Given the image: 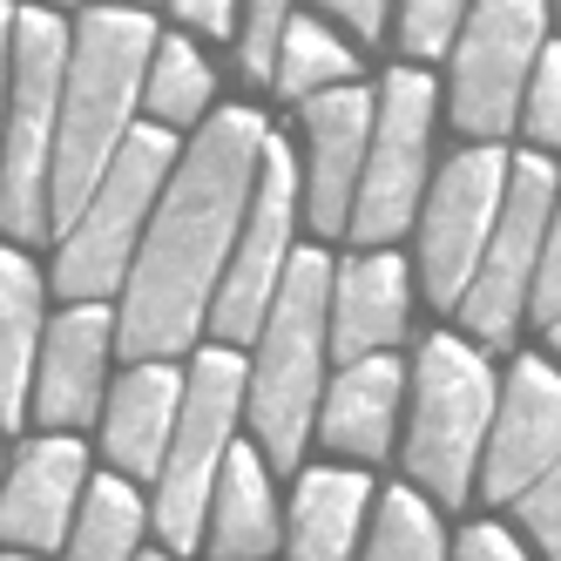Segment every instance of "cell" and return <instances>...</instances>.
<instances>
[{
  "label": "cell",
  "instance_id": "cell-13",
  "mask_svg": "<svg viewBox=\"0 0 561 561\" xmlns=\"http://www.w3.org/2000/svg\"><path fill=\"white\" fill-rule=\"evenodd\" d=\"M561 454V379L548 358H514L507 392H494L488 413V439H480L473 480L488 501H514L535 473H548Z\"/></svg>",
  "mask_w": 561,
  "mask_h": 561
},
{
  "label": "cell",
  "instance_id": "cell-33",
  "mask_svg": "<svg viewBox=\"0 0 561 561\" xmlns=\"http://www.w3.org/2000/svg\"><path fill=\"white\" fill-rule=\"evenodd\" d=\"M176 21L210 34V42H230L237 34V0H176Z\"/></svg>",
  "mask_w": 561,
  "mask_h": 561
},
{
  "label": "cell",
  "instance_id": "cell-28",
  "mask_svg": "<svg viewBox=\"0 0 561 561\" xmlns=\"http://www.w3.org/2000/svg\"><path fill=\"white\" fill-rule=\"evenodd\" d=\"M520 95H528V115H514V123L528 129L541 149H548V142H561V55H554V48H541V55H535L528 89H520Z\"/></svg>",
  "mask_w": 561,
  "mask_h": 561
},
{
  "label": "cell",
  "instance_id": "cell-31",
  "mask_svg": "<svg viewBox=\"0 0 561 561\" xmlns=\"http://www.w3.org/2000/svg\"><path fill=\"white\" fill-rule=\"evenodd\" d=\"M535 318V325L554 339V325H561V237L548 230V244H541V257H535V277H528V305H520Z\"/></svg>",
  "mask_w": 561,
  "mask_h": 561
},
{
  "label": "cell",
  "instance_id": "cell-2",
  "mask_svg": "<svg viewBox=\"0 0 561 561\" xmlns=\"http://www.w3.org/2000/svg\"><path fill=\"white\" fill-rule=\"evenodd\" d=\"M156 48V27L142 8H89L68 34L61 68V115H55V156H48V230L82 210V196L123 149L129 115L142 102V68Z\"/></svg>",
  "mask_w": 561,
  "mask_h": 561
},
{
  "label": "cell",
  "instance_id": "cell-15",
  "mask_svg": "<svg viewBox=\"0 0 561 561\" xmlns=\"http://www.w3.org/2000/svg\"><path fill=\"white\" fill-rule=\"evenodd\" d=\"M305 136H311V170L298 176V204L318 237H345L358 163H366V136H373V95L358 82L305 95Z\"/></svg>",
  "mask_w": 561,
  "mask_h": 561
},
{
  "label": "cell",
  "instance_id": "cell-26",
  "mask_svg": "<svg viewBox=\"0 0 561 561\" xmlns=\"http://www.w3.org/2000/svg\"><path fill=\"white\" fill-rule=\"evenodd\" d=\"M379 561H439L447 554V535H439V514L413 494V488H392L379 501V520H373V548Z\"/></svg>",
  "mask_w": 561,
  "mask_h": 561
},
{
  "label": "cell",
  "instance_id": "cell-22",
  "mask_svg": "<svg viewBox=\"0 0 561 561\" xmlns=\"http://www.w3.org/2000/svg\"><path fill=\"white\" fill-rule=\"evenodd\" d=\"M366 494L373 480L352 473V467H311L298 480V501H291V548L298 561H339L358 548V520H366Z\"/></svg>",
  "mask_w": 561,
  "mask_h": 561
},
{
  "label": "cell",
  "instance_id": "cell-19",
  "mask_svg": "<svg viewBox=\"0 0 561 561\" xmlns=\"http://www.w3.org/2000/svg\"><path fill=\"white\" fill-rule=\"evenodd\" d=\"M399 373L392 352H366V358H345V373L332 392H318V413L311 426L325 433V447L352 454V460H386L392 447V420H399Z\"/></svg>",
  "mask_w": 561,
  "mask_h": 561
},
{
  "label": "cell",
  "instance_id": "cell-23",
  "mask_svg": "<svg viewBox=\"0 0 561 561\" xmlns=\"http://www.w3.org/2000/svg\"><path fill=\"white\" fill-rule=\"evenodd\" d=\"M142 528H149V507L129 488V473L82 480V514L68 520V554H82V561H123V554L142 548Z\"/></svg>",
  "mask_w": 561,
  "mask_h": 561
},
{
  "label": "cell",
  "instance_id": "cell-8",
  "mask_svg": "<svg viewBox=\"0 0 561 561\" xmlns=\"http://www.w3.org/2000/svg\"><path fill=\"white\" fill-rule=\"evenodd\" d=\"M554 217V163L548 156H507V183H501V210H494V230L480 244V264L460 291V318L480 345H507L514 325H520V305H528V277H535V257L548 244V224Z\"/></svg>",
  "mask_w": 561,
  "mask_h": 561
},
{
  "label": "cell",
  "instance_id": "cell-36",
  "mask_svg": "<svg viewBox=\"0 0 561 561\" xmlns=\"http://www.w3.org/2000/svg\"><path fill=\"white\" fill-rule=\"evenodd\" d=\"M108 8H149V0H108Z\"/></svg>",
  "mask_w": 561,
  "mask_h": 561
},
{
  "label": "cell",
  "instance_id": "cell-12",
  "mask_svg": "<svg viewBox=\"0 0 561 561\" xmlns=\"http://www.w3.org/2000/svg\"><path fill=\"white\" fill-rule=\"evenodd\" d=\"M501 183H507V149L501 142H480L467 156H454L439 170L433 190H420V277H426V298L439 311H454L467 277L480 264V244L494 230V210H501Z\"/></svg>",
  "mask_w": 561,
  "mask_h": 561
},
{
  "label": "cell",
  "instance_id": "cell-24",
  "mask_svg": "<svg viewBox=\"0 0 561 561\" xmlns=\"http://www.w3.org/2000/svg\"><path fill=\"white\" fill-rule=\"evenodd\" d=\"M352 75H358V61H352V48L339 42L325 21L298 14V21L277 27V48H271V82H277V95L305 102V95H318V89L352 82Z\"/></svg>",
  "mask_w": 561,
  "mask_h": 561
},
{
  "label": "cell",
  "instance_id": "cell-27",
  "mask_svg": "<svg viewBox=\"0 0 561 561\" xmlns=\"http://www.w3.org/2000/svg\"><path fill=\"white\" fill-rule=\"evenodd\" d=\"M460 14H467V0H407V8H399V42H407V55H447L454 34H460Z\"/></svg>",
  "mask_w": 561,
  "mask_h": 561
},
{
  "label": "cell",
  "instance_id": "cell-16",
  "mask_svg": "<svg viewBox=\"0 0 561 561\" xmlns=\"http://www.w3.org/2000/svg\"><path fill=\"white\" fill-rule=\"evenodd\" d=\"M82 480H89L82 439H68V426H48V439H34L14 460V473L0 480V548H27V554L61 548Z\"/></svg>",
  "mask_w": 561,
  "mask_h": 561
},
{
  "label": "cell",
  "instance_id": "cell-10",
  "mask_svg": "<svg viewBox=\"0 0 561 561\" xmlns=\"http://www.w3.org/2000/svg\"><path fill=\"white\" fill-rule=\"evenodd\" d=\"M548 48V0H473L454 48V123L480 142H501L520 115L528 68Z\"/></svg>",
  "mask_w": 561,
  "mask_h": 561
},
{
  "label": "cell",
  "instance_id": "cell-17",
  "mask_svg": "<svg viewBox=\"0 0 561 561\" xmlns=\"http://www.w3.org/2000/svg\"><path fill=\"white\" fill-rule=\"evenodd\" d=\"M407 311H413V271L407 257L392 251H366L352 257L345 271H332V291H325V345L345 358H366V352H392L399 332H407Z\"/></svg>",
  "mask_w": 561,
  "mask_h": 561
},
{
  "label": "cell",
  "instance_id": "cell-29",
  "mask_svg": "<svg viewBox=\"0 0 561 561\" xmlns=\"http://www.w3.org/2000/svg\"><path fill=\"white\" fill-rule=\"evenodd\" d=\"M514 514H520V528L535 535L541 554H561V473H554V467L535 473L528 488L514 494Z\"/></svg>",
  "mask_w": 561,
  "mask_h": 561
},
{
  "label": "cell",
  "instance_id": "cell-37",
  "mask_svg": "<svg viewBox=\"0 0 561 561\" xmlns=\"http://www.w3.org/2000/svg\"><path fill=\"white\" fill-rule=\"evenodd\" d=\"M48 8H68V0H48Z\"/></svg>",
  "mask_w": 561,
  "mask_h": 561
},
{
  "label": "cell",
  "instance_id": "cell-9",
  "mask_svg": "<svg viewBox=\"0 0 561 561\" xmlns=\"http://www.w3.org/2000/svg\"><path fill=\"white\" fill-rule=\"evenodd\" d=\"M426 149H433V82L420 68H392L386 89L373 95V136L345 217L358 244H392L399 230H413L426 190Z\"/></svg>",
  "mask_w": 561,
  "mask_h": 561
},
{
  "label": "cell",
  "instance_id": "cell-30",
  "mask_svg": "<svg viewBox=\"0 0 561 561\" xmlns=\"http://www.w3.org/2000/svg\"><path fill=\"white\" fill-rule=\"evenodd\" d=\"M291 21V0H244V75L251 82H271V48H277V27Z\"/></svg>",
  "mask_w": 561,
  "mask_h": 561
},
{
  "label": "cell",
  "instance_id": "cell-5",
  "mask_svg": "<svg viewBox=\"0 0 561 561\" xmlns=\"http://www.w3.org/2000/svg\"><path fill=\"white\" fill-rule=\"evenodd\" d=\"M176 163V129L163 123H129L123 149L108 156V170L82 196V210L61 230V257H55V291L61 298H108L123 285V271L136 257V237L163 196V176Z\"/></svg>",
  "mask_w": 561,
  "mask_h": 561
},
{
  "label": "cell",
  "instance_id": "cell-20",
  "mask_svg": "<svg viewBox=\"0 0 561 561\" xmlns=\"http://www.w3.org/2000/svg\"><path fill=\"white\" fill-rule=\"evenodd\" d=\"M204 541H210V554H224V561L277 554V501H271V473H264V454L244 447V439H230V447H224L217 488H210V507H204Z\"/></svg>",
  "mask_w": 561,
  "mask_h": 561
},
{
  "label": "cell",
  "instance_id": "cell-25",
  "mask_svg": "<svg viewBox=\"0 0 561 561\" xmlns=\"http://www.w3.org/2000/svg\"><path fill=\"white\" fill-rule=\"evenodd\" d=\"M210 89H217V82H210V61L196 55L183 34H170V42H156V48H149V68H142V108H149L163 129L204 123Z\"/></svg>",
  "mask_w": 561,
  "mask_h": 561
},
{
  "label": "cell",
  "instance_id": "cell-35",
  "mask_svg": "<svg viewBox=\"0 0 561 561\" xmlns=\"http://www.w3.org/2000/svg\"><path fill=\"white\" fill-rule=\"evenodd\" d=\"M8 55H14V14L0 8V115H8Z\"/></svg>",
  "mask_w": 561,
  "mask_h": 561
},
{
  "label": "cell",
  "instance_id": "cell-1",
  "mask_svg": "<svg viewBox=\"0 0 561 561\" xmlns=\"http://www.w3.org/2000/svg\"><path fill=\"white\" fill-rule=\"evenodd\" d=\"M264 115L224 108L210 115L183 163H170L163 196L136 237V257L123 271V311H115V345L129 358H176L204 332L210 291L224 277V257L244 224L257 156H264Z\"/></svg>",
  "mask_w": 561,
  "mask_h": 561
},
{
  "label": "cell",
  "instance_id": "cell-7",
  "mask_svg": "<svg viewBox=\"0 0 561 561\" xmlns=\"http://www.w3.org/2000/svg\"><path fill=\"white\" fill-rule=\"evenodd\" d=\"M494 413V373L467 339L439 332L420 345V373H413V439H407V467L426 494L460 507L473 494V460L488 439Z\"/></svg>",
  "mask_w": 561,
  "mask_h": 561
},
{
  "label": "cell",
  "instance_id": "cell-14",
  "mask_svg": "<svg viewBox=\"0 0 561 561\" xmlns=\"http://www.w3.org/2000/svg\"><path fill=\"white\" fill-rule=\"evenodd\" d=\"M115 345V311L102 298H68L55 325H42V352H34V386L27 413L42 426H89L102 413V373Z\"/></svg>",
  "mask_w": 561,
  "mask_h": 561
},
{
  "label": "cell",
  "instance_id": "cell-21",
  "mask_svg": "<svg viewBox=\"0 0 561 561\" xmlns=\"http://www.w3.org/2000/svg\"><path fill=\"white\" fill-rule=\"evenodd\" d=\"M34 352H42V271L0 244V426L27 420Z\"/></svg>",
  "mask_w": 561,
  "mask_h": 561
},
{
  "label": "cell",
  "instance_id": "cell-34",
  "mask_svg": "<svg viewBox=\"0 0 561 561\" xmlns=\"http://www.w3.org/2000/svg\"><path fill=\"white\" fill-rule=\"evenodd\" d=\"M311 8H325L332 21H345L358 42H379L386 34V0H311Z\"/></svg>",
  "mask_w": 561,
  "mask_h": 561
},
{
  "label": "cell",
  "instance_id": "cell-3",
  "mask_svg": "<svg viewBox=\"0 0 561 561\" xmlns=\"http://www.w3.org/2000/svg\"><path fill=\"white\" fill-rule=\"evenodd\" d=\"M325 291H332V257L325 251H291L285 277L257 318V366H244V413L264 447V467L291 473L311 413L325 392Z\"/></svg>",
  "mask_w": 561,
  "mask_h": 561
},
{
  "label": "cell",
  "instance_id": "cell-18",
  "mask_svg": "<svg viewBox=\"0 0 561 561\" xmlns=\"http://www.w3.org/2000/svg\"><path fill=\"white\" fill-rule=\"evenodd\" d=\"M176 399H183V373L170 358H136L129 379L108 392L102 407V454L115 460V473L129 480H156L176 426Z\"/></svg>",
  "mask_w": 561,
  "mask_h": 561
},
{
  "label": "cell",
  "instance_id": "cell-6",
  "mask_svg": "<svg viewBox=\"0 0 561 561\" xmlns=\"http://www.w3.org/2000/svg\"><path fill=\"white\" fill-rule=\"evenodd\" d=\"M237 407H244V358H237V345L196 352L183 399H176L163 467H156V535H163L170 554L204 548V507L217 488L224 447L237 433Z\"/></svg>",
  "mask_w": 561,
  "mask_h": 561
},
{
  "label": "cell",
  "instance_id": "cell-32",
  "mask_svg": "<svg viewBox=\"0 0 561 561\" xmlns=\"http://www.w3.org/2000/svg\"><path fill=\"white\" fill-rule=\"evenodd\" d=\"M454 554L460 561H520V541L507 528H494V520H473V528L454 541Z\"/></svg>",
  "mask_w": 561,
  "mask_h": 561
},
{
  "label": "cell",
  "instance_id": "cell-4",
  "mask_svg": "<svg viewBox=\"0 0 561 561\" xmlns=\"http://www.w3.org/2000/svg\"><path fill=\"white\" fill-rule=\"evenodd\" d=\"M61 68H68L61 14L21 8L14 55H8V115H0V230L14 244L48 237V156H55V115H61Z\"/></svg>",
  "mask_w": 561,
  "mask_h": 561
},
{
  "label": "cell",
  "instance_id": "cell-11",
  "mask_svg": "<svg viewBox=\"0 0 561 561\" xmlns=\"http://www.w3.org/2000/svg\"><path fill=\"white\" fill-rule=\"evenodd\" d=\"M291 224H298V163H291V149L277 136H264L244 224H237V244L224 257V277H217L210 311H204V325L224 345H244L257 332L277 277H285V257H291Z\"/></svg>",
  "mask_w": 561,
  "mask_h": 561
}]
</instances>
